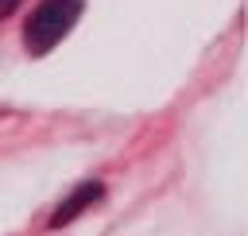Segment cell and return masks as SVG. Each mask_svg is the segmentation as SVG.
<instances>
[{
  "instance_id": "obj_2",
  "label": "cell",
  "mask_w": 248,
  "mask_h": 236,
  "mask_svg": "<svg viewBox=\"0 0 248 236\" xmlns=\"http://www.w3.org/2000/svg\"><path fill=\"white\" fill-rule=\"evenodd\" d=\"M101 193H105V190H101V182H81V186H78V190H74V193H70V197H66V201L54 209V217H50V228H58V224H70V221H74L81 209H89L93 201H101Z\"/></svg>"
},
{
  "instance_id": "obj_3",
  "label": "cell",
  "mask_w": 248,
  "mask_h": 236,
  "mask_svg": "<svg viewBox=\"0 0 248 236\" xmlns=\"http://www.w3.org/2000/svg\"><path fill=\"white\" fill-rule=\"evenodd\" d=\"M19 4H23V0H0V19H8V15L19 8Z\"/></svg>"
},
{
  "instance_id": "obj_1",
  "label": "cell",
  "mask_w": 248,
  "mask_h": 236,
  "mask_svg": "<svg viewBox=\"0 0 248 236\" xmlns=\"http://www.w3.org/2000/svg\"><path fill=\"white\" fill-rule=\"evenodd\" d=\"M81 12H85V0H43L27 15V23H23V50L31 58L50 54L74 31V23L81 19Z\"/></svg>"
}]
</instances>
